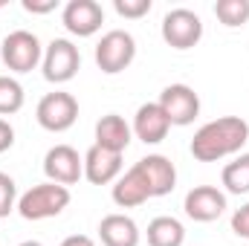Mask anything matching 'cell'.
<instances>
[{"label":"cell","mask_w":249,"mask_h":246,"mask_svg":"<svg viewBox=\"0 0 249 246\" xmlns=\"http://www.w3.org/2000/svg\"><path fill=\"white\" fill-rule=\"evenodd\" d=\"M249 142V122L241 116H220L206 122L191 139V157L197 162H217L235 157Z\"/></svg>","instance_id":"6da1fadb"},{"label":"cell","mask_w":249,"mask_h":246,"mask_svg":"<svg viewBox=\"0 0 249 246\" xmlns=\"http://www.w3.org/2000/svg\"><path fill=\"white\" fill-rule=\"evenodd\" d=\"M70 188L58 183H38L18 197V214L23 220H50L70 206Z\"/></svg>","instance_id":"7a4b0ae2"},{"label":"cell","mask_w":249,"mask_h":246,"mask_svg":"<svg viewBox=\"0 0 249 246\" xmlns=\"http://www.w3.org/2000/svg\"><path fill=\"white\" fill-rule=\"evenodd\" d=\"M93 58H96V67H99L105 75H119V72H124V70L133 64V58H136V41H133V35L124 32V29H110V32H105L102 41L96 44Z\"/></svg>","instance_id":"3957f363"},{"label":"cell","mask_w":249,"mask_h":246,"mask_svg":"<svg viewBox=\"0 0 249 246\" xmlns=\"http://www.w3.org/2000/svg\"><path fill=\"white\" fill-rule=\"evenodd\" d=\"M0 58L12 72H32L44 61V47L35 32L29 29H15L3 38L0 44Z\"/></svg>","instance_id":"277c9868"},{"label":"cell","mask_w":249,"mask_h":246,"mask_svg":"<svg viewBox=\"0 0 249 246\" xmlns=\"http://www.w3.org/2000/svg\"><path fill=\"white\" fill-rule=\"evenodd\" d=\"M41 70H44V78L50 84H67V81H72L78 75V70H81V53H78V47L70 38H53L44 47Z\"/></svg>","instance_id":"5b68a950"},{"label":"cell","mask_w":249,"mask_h":246,"mask_svg":"<svg viewBox=\"0 0 249 246\" xmlns=\"http://www.w3.org/2000/svg\"><path fill=\"white\" fill-rule=\"evenodd\" d=\"M35 119L50 133H64L78 122V99L72 93H64V90L47 93L35 107Z\"/></svg>","instance_id":"8992f818"},{"label":"cell","mask_w":249,"mask_h":246,"mask_svg":"<svg viewBox=\"0 0 249 246\" xmlns=\"http://www.w3.org/2000/svg\"><path fill=\"white\" fill-rule=\"evenodd\" d=\"M160 32H162V41L171 50H180L183 53V50H191V47L200 44V38H203V20H200L197 12L180 6V9H171L162 18Z\"/></svg>","instance_id":"52a82bcc"},{"label":"cell","mask_w":249,"mask_h":246,"mask_svg":"<svg viewBox=\"0 0 249 246\" xmlns=\"http://www.w3.org/2000/svg\"><path fill=\"white\" fill-rule=\"evenodd\" d=\"M157 105L168 116L171 127H186V124H191L200 116V96L188 84H168L160 93V102Z\"/></svg>","instance_id":"ba28073f"},{"label":"cell","mask_w":249,"mask_h":246,"mask_svg":"<svg viewBox=\"0 0 249 246\" xmlns=\"http://www.w3.org/2000/svg\"><path fill=\"white\" fill-rule=\"evenodd\" d=\"M44 174L50 183L70 188L84 177V157H78V151L72 145H55L44 157Z\"/></svg>","instance_id":"9c48e42d"},{"label":"cell","mask_w":249,"mask_h":246,"mask_svg":"<svg viewBox=\"0 0 249 246\" xmlns=\"http://www.w3.org/2000/svg\"><path fill=\"white\" fill-rule=\"evenodd\" d=\"M64 29L75 38H90L105 23V9L96 0H70L61 12Z\"/></svg>","instance_id":"30bf717a"},{"label":"cell","mask_w":249,"mask_h":246,"mask_svg":"<svg viewBox=\"0 0 249 246\" xmlns=\"http://www.w3.org/2000/svg\"><path fill=\"white\" fill-rule=\"evenodd\" d=\"M183 209L194 223H212L226 211V191L217 185H194L183 200Z\"/></svg>","instance_id":"8fae6325"},{"label":"cell","mask_w":249,"mask_h":246,"mask_svg":"<svg viewBox=\"0 0 249 246\" xmlns=\"http://www.w3.org/2000/svg\"><path fill=\"white\" fill-rule=\"evenodd\" d=\"M130 130H133V136H136L139 142H145V145H160V142L168 136L171 122H168V116L162 113V107H160L157 102H148V105H142V107L136 110Z\"/></svg>","instance_id":"7c38bea8"},{"label":"cell","mask_w":249,"mask_h":246,"mask_svg":"<svg viewBox=\"0 0 249 246\" xmlns=\"http://www.w3.org/2000/svg\"><path fill=\"white\" fill-rule=\"evenodd\" d=\"M84 177L93 185H110L122 177V154L93 145L84 154Z\"/></svg>","instance_id":"4fadbf2b"},{"label":"cell","mask_w":249,"mask_h":246,"mask_svg":"<svg viewBox=\"0 0 249 246\" xmlns=\"http://www.w3.org/2000/svg\"><path fill=\"white\" fill-rule=\"evenodd\" d=\"M110 194H113V203H116L119 209H136V206H142V203L151 200V185L145 180L142 168L133 162L122 177L113 183V191H110Z\"/></svg>","instance_id":"5bb4252c"},{"label":"cell","mask_w":249,"mask_h":246,"mask_svg":"<svg viewBox=\"0 0 249 246\" xmlns=\"http://www.w3.org/2000/svg\"><path fill=\"white\" fill-rule=\"evenodd\" d=\"M145 174V180L151 185V197H165L177 188V168L168 157L162 154H148L136 162Z\"/></svg>","instance_id":"9a60e30c"},{"label":"cell","mask_w":249,"mask_h":246,"mask_svg":"<svg viewBox=\"0 0 249 246\" xmlns=\"http://www.w3.org/2000/svg\"><path fill=\"white\" fill-rule=\"evenodd\" d=\"M99 241L102 246H139L142 232L133 217L127 214H107L99 223Z\"/></svg>","instance_id":"2e32d148"},{"label":"cell","mask_w":249,"mask_h":246,"mask_svg":"<svg viewBox=\"0 0 249 246\" xmlns=\"http://www.w3.org/2000/svg\"><path fill=\"white\" fill-rule=\"evenodd\" d=\"M130 139H133V130L124 122V116H119V113H107V116H102L96 122V145L105 148V151L124 154Z\"/></svg>","instance_id":"e0dca14e"},{"label":"cell","mask_w":249,"mask_h":246,"mask_svg":"<svg viewBox=\"0 0 249 246\" xmlns=\"http://www.w3.org/2000/svg\"><path fill=\"white\" fill-rule=\"evenodd\" d=\"M148 246H183L186 244V226L171 217V214H160L148 223Z\"/></svg>","instance_id":"ac0fdd59"},{"label":"cell","mask_w":249,"mask_h":246,"mask_svg":"<svg viewBox=\"0 0 249 246\" xmlns=\"http://www.w3.org/2000/svg\"><path fill=\"white\" fill-rule=\"evenodd\" d=\"M220 183L226 194H249V154H238L232 162L223 165Z\"/></svg>","instance_id":"d6986e66"},{"label":"cell","mask_w":249,"mask_h":246,"mask_svg":"<svg viewBox=\"0 0 249 246\" xmlns=\"http://www.w3.org/2000/svg\"><path fill=\"white\" fill-rule=\"evenodd\" d=\"M23 102H26V93H23L20 81L12 75H0V119L18 113L23 107Z\"/></svg>","instance_id":"ffe728a7"},{"label":"cell","mask_w":249,"mask_h":246,"mask_svg":"<svg viewBox=\"0 0 249 246\" xmlns=\"http://www.w3.org/2000/svg\"><path fill=\"white\" fill-rule=\"evenodd\" d=\"M214 15L223 26L238 29L249 23V0H217L214 3Z\"/></svg>","instance_id":"44dd1931"},{"label":"cell","mask_w":249,"mask_h":246,"mask_svg":"<svg viewBox=\"0 0 249 246\" xmlns=\"http://www.w3.org/2000/svg\"><path fill=\"white\" fill-rule=\"evenodd\" d=\"M18 209V183L0 171V217H9Z\"/></svg>","instance_id":"7402d4cb"},{"label":"cell","mask_w":249,"mask_h":246,"mask_svg":"<svg viewBox=\"0 0 249 246\" xmlns=\"http://www.w3.org/2000/svg\"><path fill=\"white\" fill-rule=\"evenodd\" d=\"M151 0H113V9L119 18H127V20H139L151 12Z\"/></svg>","instance_id":"603a6c76"},{"label":"cell","mask_w":249,"mask_h":246,"mask_svg":"<svg viewBox=\"0 0 249 246\" xmlns=\"http://www.w3.org/2000/svg\"><path fill=\"white\" fill-rule=\"evenodd\" d=\"M232 232L238 238H247L249 241V203H244L241 209H235V214H232Z\"/></svg>","instance_id":"cb8c5ba5"},{"label":"cell","mask_w":249,"mask_h":246,"mask_svg":"<svg viewBox=\"0 0 249 246\" xmlns=\"http://www.w3.org/2000/svg\"><path fill=\"white\" fill-rule=\"evenodd\" d=\"M20 6H23L29 15H50V12L58 9V0H23Z\"/></svg>","instance_id":"d4e9b609"},{"label":"cell","mask_w":249,"mask_h":246,"mask_svg":"<svg viewBox=\"0 0 249 246\" xmlns=\"http://www.w3.org/2000/svg\"><path fill=\"white\" fill-rule=\"evenodd\" d=\"M12 145H15V127L6 119H0V154H6Z\"/></svg>","instance_id":"484cf974"},{"label":"cell","mask_w":249,"mask_h":246,"mask_svg":"<svg viewBox=\"0 0 249 246\" xmlns=\"http://www.w3.org/2000/svg\"><path fill=\"white\" fill-rule=\"evenodd\" d=\"M61 246H96L93 238H87V235H70V238H64Z\"/></svg>","instance_id":"4316f807"},{"label":"cell","mask_w":249,"mask_h":246,"mask_svg":"<svg viewBox=\"0 0 249 246\" xmlns=\"http://www.w3.org/2000/svg\"><path fill=\"white\" fill-rule=\"evenodd\" d=\"M18 246H44L41 241H23V244H18Z\"/></svg>","instance_id":"83f0119b"}]
</instances>
